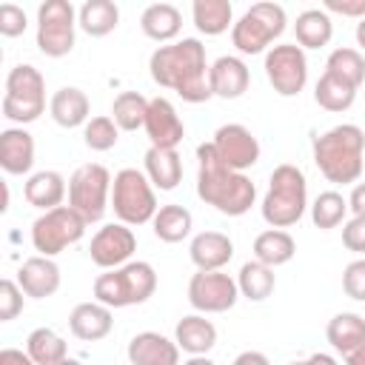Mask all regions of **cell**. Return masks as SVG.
<instances>
[{"label": "cell", "instance_id": "cell-11", "mask_svg": "<svg viewBox=\"0 0 365 365\" xmlns=\"http://www.w3.org/2000/svg\"><path fill=\"white\" fill-rule=\"evenodd\" d=\"M77 11L68 0H46L37 9V48L46 57H66L74 48Z\"/></svg>", "mask_w": 365, "mask_h": 365}, {"label": "cell", "instance_id": "cell-20", "mask_svg": "<svg viewBox=\"0 0 365 365\" xmlns=\"http://www.w3.org/2000/svg\"><path fill=\"white\" fill-rule=\"evenodd\" d=\"M111 328H114V314L108 305H103L97 299L80 302L68 314V331L83 342H97V339L108 336Z\"/></svg>", "mask_w": 365, "mask_h": 365}, {"label": "cell", "instance_id": "cell-28", "mask_svg": "<svg viewBox=\"0 0 365 365\" xmlns=\"http://www.w3.org/2000/svg\"><path fill=\"white\" fill-rule=\"evenodd\" d=\"M140 29H143L145 37H151V40H157V43H168V40H174V37L180 34V29H182V14H180V9L171 6V3H151V6H145L143 14H140Z\"/></svg>", "mask_w": 365, "mask_h": 365}, {"label": "cell", "instance_id": "cell-44", "mask_svg": "<svg viewBox=\"0 0 365 365\" xmlns=\"http://www.w3.org/2000/svg\"><path fill=\"white\" fill-rule=\"evenodd\" d=\"M342 245L354 254H365V217H351L342 222Z\"/></svg>", "mask_w": 365, "mask_h": 365}, {"label": "cell", "instance_id": "cell-13", "mask_svg": "<svg viewBox=\"0 0 365 365\" xmlns=\"http://www.w3.org/2000/svg\"><path fill=\"white\" fill-rule=\"evenodd\" d=\"M240 297L237 279L225 271H197L188 279V302L200 314H222L231 311Z\"/></svg>", "mask_w": 365, "mask_h": 365}, {"label": "cell", "instance_id": "cell-36", "mask_svg": "<svg viewBox=\"0 0 365 365\" xmlns=\"http://www.w3.org/2000/svg\"><path fill=\"white\" fill-rule=\"evenodd\" d=\"M148 114V100L140 91H120L111 103V120L117 123L120 131H137L145 125Z\"/></svg>", "mask_w": 365, "mask_h": 365}, {"label": "cell", "instance_id": "cell-54", "mask_svg": "<svg viewBox=\"0 0 365 365\" xmlns=\"http://www.w3.org/2000/svg\"><path fill=\"white\" fill-rule=\"evenodd\" d=\"M288 365H308V359H297V362H288Z\"/></svg>", "mask_w": 365, "mask_h": 365}, {"label": "cell", "instance_id": "cell-34", "mask_svg": "<svg viewBox=\"0 0 365 365\" xmlns=\"http://www.w3.org/2000/svg\"><path fill=\"white\" fill-rule=\"evenodd\" d=\"M274 285H277V277H274V268H268L265 262L259 259H248L240 274H237V288L245 299L251 302H262L274 294Z\"/></svg>", "mask_w": 365, "mask_h": 365}, {"label": "cell", "instance_id": "cell-6", "mask_svg": "<svg viewBox=\"0 0 365 365\" xmlns=\"http://www.w3.org/2000/svg\"><path fill=\"white\" fill-rule=\"evenodd\" d=\"M3 117L26 125L40 120L46 111V80L31 63H20L6 74V94H3Z\"/></svg>", "mask_w": 365, "mask_h": 365}, {"label": "cell", "instance_id": "cell-50", "mask_svg": "<svg viewBox=\"0 0 365 365\" xmlns=\"http://www.w3.org/2000/svg\"><path fill=\"white\" fill-rule=\"evenodd\" d=\"M345 362H348V365H365V345H362V348H356L354 354H348V356H345Z\"/></svg>", "mask_w": 365, "mask_h": 365}, {"label": "cell", "instance_id": "cell-21", "mask_svg": "<svg viewBox=\"0 0 365 365\" xmlns=\"http://www.w3.org/2000/svg\"><path fill=\"white\" fill-rule=\"evenodd\" d=\"M188 257L197 271H222L234 257V242L222 231H200L188 245Z\"/></svg>", "mask_w": 365, "mask_h": 365}, {"label": "cell", "instance_id": "cell-41", "mask_svg": "<svg viewBox=\"0 0 365 365\" xmlns=\"http://www.w3.org/2000/svg\"><path fill=\"white\" fill-rule=\"evenodd\" d=\"M23 311V288L14 279H0V322H11Z\"/></svg>", "mask_w": 365, "mask_h": 365}, {"label": "cell", "instance_id": "cell-9", "mask_svg": "<svg viewBox=\"0 0 365 365\" xmlns=\"http://www.w3.org/2000/svg\"><path fill=\"white\" fill-rule=\"evenodd\" d=\"M111 200V174L100 163H86L68 177V205L91 225L106 217Z\"/></svg>", "mask_w": 365, "mask_h": 365}, {"label": "cell", "instance_id": "cell-29", "mask_svg": "<svg viewBox=\"0 0 365 365\" xmlns=\"http://www.w3.org/2000/svg\"><path fill=\"white\" fill-rule=\"evenodd\" d=\"M294 34H297V46L299 48H322L331 43L334 37V23L331 14L325 9H305L297 14L294 23Z\"/></svg>", "mask_w": 365, "mask_h": 365}, {"label": "cell", "instance_id": "cell-5", "mask_svg": "<svg viewBox=\"0 0 365 365\" xmlns=\"http://www.w3.org/2000/svg\"><path fill=\"white\" fill-rule=\"evenodd\" d=\"M157 291V271L145 259H131L94 279V299L108 308L143 305Z\"/></svg>", "mask_w": 365, "mask_h": 365}, {"label": "cell", "instance_id": "cell-12", "mask_svg": "<svg viewBox=\"0 0 365 365\" xmlns=\"http://www.w3.org/2000/svg\"><path fill=\"white\" fill-rule=\"evenodd\" d=\"M265 77L279 97H297L308 83V57L297 43H279L265 51Z\"/></svg>", "mask_w": 365, "mask_h": 365}, {"label": "cell", "instance_id": "cell-25", "mask_svg": "<svg viewBox=\"0 0 365 365\" xmlns=\"http://www.w3.org/2000/svg\"><path fill=\"white\" fill-rule=\"evenodd\" d=\"M68 185L63 180L60 171H51V168H43V171H34L26 185H23V194H26V202L40 208V211H51V208H60L63 205V197H66Z\"/></svg>", "mask_w": 365, "mask_h": 365}, {"label": "cell", "instance_id": "cell-43", "mask_svg": "<svg viewBox=\"0 0 365 365\" xmlns=\"http://www.w3.org/2000/svg\"><path fill=\"white\" fill-rule=\"evenodd\" d=\"M26 26H29V20H26V11L20 6H14V3L0 6V34L3 37H17L26 31Z\"/></svg>", "mask_w": 365, "mask_h": 365}, {"label": "cell", "instance_id": "cell-22", "mask_svg": "<svg viewBox=\"0 0 365 365\" xmlns=\"http://www.w3.org/2000/svg\"><path fill=\"white\" fill-rule=\"evenodd\" d=\"M34 165V137L23 125L0 131V168L6 174H29Z\"/></svg>", "mask_w": 365, "mask_h": 365}, {"label": "cell", "instance_id": "cell-49", "mask_svg": "<svg viewBox=\"0 0 365 365\" xmlns=\"http://www.w3.org/2000/svg\"><path fill=\"white\" fill-rule=\"evenodd\" d=\"M308 365H336V359H334L331 354L317 351V354H311V356H308Z\"/></svg>", "mask_w": 365, "mask_h": 365}, {"label": "cell", "instance_id": "cell-19", "mask_svg": "<svg viewBox=\"0 0 365 365\" xmlns=\"http://www.w3.org/2000/svg\"><path fill=\"white\" fill-rule=\"evenodd\" d=\"M17 285L31 299H46L60 288V265L51 257H29L17 271Z\"/></svg>", "mask_w": 365, "mask_h": 365}, {"label": "cell", "instance_id": "cell-1", "mask_svg": "<svg viewBox=\"0 0 365 365\" xmlns=\"http://www.w3.org/2000/svg\"><path fill=\"white\" fill-rule=\"evenodd\" d=\"M208 68L211 66L205 63V46L197 37H182L168 46H160L148 57L151 80L163 88L177 91L185 103H205L214 97Z\"/></svg>", "mask_w": 365, "mask_h": 365}, {"label": "cell", "instance_id": "cell-37", "mask_svg": "<svg viewBox=\"0 0 365 365\" xmlns=\"http://www.w3.org/2000/svg\"><path fill=\"white\" fill-rule=\"evenodd\" d=\"M26 351L37 365H51V362H60L68 356L66 339L51 328H34L26 339Z\"/></svg>", "mask_w": 365, "mask_h": 365}, {"label": "cell", "instance_id": "cell-35", "mask_svg": "<svg viewBox=\"0 0 365 365\" xmlns=\"http://www.w3.org/2000/svg\"><path fill=\"white\" fill-rule=\"evenodd\" d=\"M314 100H317V106L319 108H325V111H348L351 106H354V100H356V88L351 86V83H345V80H339L336 74H322L319 80H317V86H314Z\"/></svg>", "mask_w": 365, "mask_h": 365}, {"label": "cell", "instance_id": "cell-26", "mask_svg": "<svg viewBox=\"0 0 365 365\" xmlns=\"http://www.w3.org/2000/svg\"><path fill=\"white\" fill-rule=\"evenodd\" d=\"M145 165V177L151 180L154 188L160 191H174L182 180V160L177 154V148H148L143 157Z\"/></svg>", "mask_w": 365, "mask_h": 365}, {"label": "cell", "instance_id": "cell-10", "mask_svg": "<svg viewBox=\"0 0 365 365\" xmlns=\"http://www.w3.org/2000/svg\"><path fill=\"white\" fill-rule=\"evenodd\" d=\"M86 228H88V222L71 205H60V208L43 211L31 222V245L40 257H57L68 245L80 242Z\"/></svg>", "mask_w": 365, "mask_h": 365}, {"label": "cell", "instance_id": "cell-8", "mask_svg": "<svg viewBox=\"0 0 365 365\" xmlns=\"http://www.w3.org/2000/svg\"><path fill=\"white\" fill-rule=\"evenodd\" d=\"M285 9L279 3H254L231 26V43L240 54H262L285 31Z\"/></svg>", "mask_w": 365, "mask_h": 365}, {"label": "cell", "instance_id": "cell-45", "mask_svg": "<svg viewBox=\"0 0 365 365\" xmlns=\"http://www.w3.org/2000/svg\"><path fill=\"white\" fill-rule=\"evenodd\" d=\"M322 9L334 11V14H342V17H356V20L365 17V0H325Z\"/></svg>", "mask_w": 365, "mask_h": 365}, {"label": "cell", "instance_id": "cell-31", "mask_svg": "<svg viewBox=\"0 0 365 365\" xmlns=\"http://www.w3.org/2000/svg\"><path fill=\"white\" fill-rule=\"evenodd\" d=\"M120 23V9L111 0H86L77 11V26L88 37H106L117 29Z\"/></svg>", "mask_w": 365, "mask_h": 365}, {"label": "cell", "instance_id": "cell-40", "mask_svg": "<svg viewBox=\"0 0 365 365\" xmlns=\"http://www.w3.org/2000/svg\"><path fill=\"white\" fill-rule=\"evenodd\" d=\"M83 140H86V145H88L91 151H108V148L117 145L120 128H117V123H114L111 117L100 114V117H91V120L83 125Z\"/></svg>", "mask_w": 365, "mask_h": 365}, {"label": "cell", "instance_id": "cell-46", "mask_svg": "<svg viewBox=\"0 0 365 365\" xmlns=\"http://www.w3.org/2000/svg\"><path fill=\"white\" fill-rule=\"evenodd\" d=\"M0 365H37L29 351H20V348H3L0 351Z\"/></svg>", "mask_w": 365, "mask_h": 365}, {"label": "cell", "instance_id": "cell-3", "mask_svg": "<svg viewBox=\"0 0 365 365\" xmlns=\"http://www.w3.org/2000/svg\"><path fill=\"white\" fill-rule=\"evenodd\" d=\"M314 163L334 185H356L365 171V131L354 123L334 125L314 137Z\"/></svg>", "mask_w": 365, "mask_h": 365}, {"label": "cell", "instance_id": "cell-15", "mask_svg": "<svg viewBox=\"0 0 365 365\" xmlns=\"http://www.w3.org/2000/svg\"><path fill=\"white\" fill-rule=\"evenodd\" d=\"M137 251V237L128 225L123 222H108L103 225L94 237H91V245H88V254H91V262L111 271V268H120L125 262H131V254Z\"/></svg>", "mask_w": 365, "mask_h": 365}, {"label": "cell", "instance_id": "cell-24", "mask_svg": "<svg viewBox=\"0 0 365 365\" xmlns=\"http://www.w3.org/2000/svg\"><path fill=\"white\" fill-rule=\"evenodd\" d=\"M174 342L191 356H205L217 345V328L205 314H188L174 328Z\"/></svg>", "mask_w": 365, "mask_h": 365}, {"label": "cell", "instance_id": "cell-47", "mask_svg": "<svg viewBox=\"0 0 365 365\" xmlns=\"http://www.w3.org/2000/svg\"><path fill=\"white\" fill-rule=\"evenodd\" d=\"M348 211L354 217H365V182H356L348 197Z\"/></svg>", "mask_w": 365, "mask_h": 365}, {"label": "cell", "instance_id": "cell-51", "mask_svg": "<svg viewBox=\"0 0 365 365\" xmlns=\"http://www.w3.org/2000/svg\"><path fill=\"white\" fill-rule=\"evenodd\" d=\"M356 46L365 51V17L356 23Z\"/></svg>", "mask_w": 365, "mask_h": 365}, {"label": "cell", "instance_id": "cell-53", "mask_svg": "<svg viewBox=\"0 0 365 365\" xmlns=\"http://www.w3.org/2000/svg\"><path fill=\"white\" fill-rule=\"evenodd\" d=\"M51 365H83L80 359H71V356H66V359H60V362H51Z\"/></svg>", "mask_w": 365, "mask_h": 365}, {"label": "cell", "instance_id": "cell-32", "mask_svg": "<svg viewBox=\"0 0 365 365\" xmlns=\"http://www.w3.org/2000/svg\"><path fill=\"white\" fill-rule=\"evenodd\" d=\"M154 237L163 240V242H182L188 234H191V225H194V217L185 205H177V202H168V205H160L154 220Z\"/></svg>", "mask_w": 365, "mask_h": 365}, {"label": "cell", "instance_id": "cell-33", "mask_svg": "<svg viewBox=\"0 0 365 365\" xmlns=\"http://www.w3.org/2000/svg\"><path fill=\"white\" fill-rule=\"evenodd\" d=\"M191 14H194L197 31L208 37H217L228 31V26H234V9L228 0H194Z\"/></svg>", "mask_w": 365, "mask_h": 365}, {"label": "cell", "instance_id": "cell-17", "mask_svg": "<svg viewBox=\"0 0 365 365\" xmlns=\"http://www.w3.org/2000/svg\"><path fill=\"white\" fill-rule=\"evenodd\" d=\"M208 83H211V94L214 97H222V100H237L248 91V83H251V71L245 66L242 57H234V54H222L211 63L208 68Z\"/></svg>", "mask_w": 365, "mask_h": 365}, {"label": "cell", "instance_id": "cell-30", "mask_svg": "<svg viewBox=\"0 0 365 365\" xmlns=\"http://www.w3.org/2000/svg\"><path fill=\"white\" fill-rule=\"evenodd\" d=\"M294 254H297V242L285 228H268L254 240V259L265 262L268 268H279L291 262Z\"/></svg>", "mask_w": 365, "mask_h": 365}, {"label": "cell", "instance_id": "cell-42", "mask_svg": "<svg viewBox=\"0 0 365 365\" xmlns=\"http://www.w3.org/2000/svg\"><path fill=\"white\" fill-rule=\"evenodd\" d=\"M342 291L351 299L365 302V257H359V259L345 265V271H342Z\"/></svg>", "mask_w": 365, "mask_h": 365}, {"label": "cell", "instance_id": "cell-16", "mask_svg": "<svg viewBox=\"0 0 365 365\" xmlns=\"http://www.w3.org/2000/svg\"><path fill=\"white\" fill-rule=\"evenodd\" d=\"M145 134L154 148H177L185 137V125L168 97H154L148 100V114H145Z\"/></svg>", "mask_w": 365, "mask_h": 365}, {"label": "cell", "instance_id": "cell-18", "mask_svg": "<svg viewBox=\"0 0 365 365\" xmlns=\"http://www.w3.org/2000/svg\"><path fill=\"white\" fill-rule=\"evenodd\" d=\"M125 354L131 365H180V345L157 331L134 334Z\"/></svg>", "mask_w": 365, "mask_h": 365}, {"label": "cell", "instance_id": "cell-7", "mask_svg": "<svg viewBox=\"0 0 365 365\" xmlns=\"http://www.w3.org/2000/svg\"><path fill=\"white\" fill-rule=\"evenodd\" d=\"M111 208L123 225H145L157 214V197L154 185L145 177V171L137 168H120L111 180Z\"/></svg>", "mask_w": 365, "mask_h": 365}, {"label": "cell", "instance_id": "cell-38", "mask_svg": "<svg viewBox=\"0 0 365 365\" xmlns=\"http://www.w3.org/2000/svg\"><path fill=\"white\" fill-rule=\"evenodd\" d=\"M325 71L336 74L339 80H345L354 88H359L365 83V57H362L359 48H348V46L334 48L328 54V60H325Z\"/></svg>", "mask_w": 365, "mask_h": 365}, {"label": "cell", "instance_id": "cell-23", "mask_svg": "<svg viewBox=\"0 0 365 365\" xmlns=\"http://www.w3.org/2000/svg\"><path fill=\"white\" fill-rule=\"evenodd\" d=\"M91 103L83 88L77 86H60L48 100V114L60 128H77L88 123Z\"/></svg>", "mask_w": 365, "mask_h": 365}, {"label": "cell", "instance_id": "cell-39", "mask_svg": "<svg viewBox=\"0 0 365 365\" xmlns=\"http://www.w3.org/2000/svg\"><path fill=\"white\" fill-rule=\"evenodd\" d=\"M345 214H348V200L339 191H322L311 202V222L322 231H331L339 222H345Z\"/></svg>", "mask_w": 365, "mask_h": 365}, {"label": "cell", "instance_id": "cell-52", "mask_svg": "<svg viewBox=\"0 0 365 365\" xmlns=\"http://www.w3.org/2000/svg\"><path fill=\"white\" fill-rule=\"evenodd\" d=\"M182 365H217L214 359H208V356H188Z\"/></svg>", "mask_w": 365, "mask_h": 365}, {"label": "cell", "instance_id": "cell-48", "mask_svg": "<svg viewBox=\"0 0 365 365\" xmlns=\"http://www.w3.org/2000/svg\"><path fill=\"white\" fill-rule=\"evenodd\" d=\"M234 365H271V362H268V356L262 351H242L234 359Z\"/></svg>", "mask_w": 365, "mask_h": 365}, {"label": "cell", "instance_id": "cell-2", "mask_svg": "<svg viewBox=\"0 0 365 365\" xmlns=\"http://www.w3.org/2000/svg\"><path fill=\"white\" fill-rule=\"evenodd\" d=\"M197 197L225 217H242L257 200L251 177L228 168L211 143L197 145Z\"/></svg>", "mask_w": 365, "mask_h": 365}, {"label": "cell", "instance_id": "cell-27", "mask_svg": "<svg viewBox=\"0 0 365 365\" xmlns=\"http://www.w3.org/2000/svg\"><path fill=\"white\" fill-rule=\"evenodd\" d=\"M325 336H328V342L336 354L348 356V354H354L356 348L365 345V319L354 311H342V314L328 319Z\"/></svg>", "mask_w": 365, "mask_h": 365}, {"label": "cell", "instance_id": "cell-14", "mask_svg": "<svg viewBox=\"0 0 365 365\" xmlns=\"http://www.w3.org/2000/svg\"><path fill=\"white\" fill-rule=\"evenodd\" d=\"M214 151L220 154V160L234 168V171H242L251 168L257 160H259V140L251 134V128H245L242 123H225L217 128L214 140H211Z\"/></svg>", "mask_w": 365, "mask_h": 365}, {"label": "cell", "instance_id": "cell-4", "mask_svg": "<svg viewBox=\"0 0 365 365\" xmlns=\"http://www.w3.org/2000/svg\"><path fill=\"white\" fill-rule=\"evenodd\" d=\"M262 220L271 228L297 225L308 208V180L299 165L282 163L271 171L268 191L262 197Z\"/></svg>", "mask_w": 365, "mask_h": 365}]
</instances>
